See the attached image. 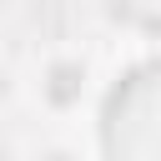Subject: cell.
I'll return each instance as SVG.
<instances>
[{"label": "cell", "mask_w": 161, "mask_h": 161, "mask_svg": "<svg viewBox=\"0 0 161 161\" xmlns=\"http://www.w3.org/2000/svg\"><path fill=\"white\" fill-rule=\"evenodd\" d=\"M106 156H161V60L131 65L101 106Z\"/></svg>", "instance_id": "obj_1"}, {"label": "cell", "mask_w": 161, "mask_h": 161, "mask_svg": "<svg viewBox=\"0 0 161 161\" xmlns=\"http://www.w3.org/2000/svg\"><path fill=\"white\" fill-rule=\"evenodd\" d=\"M45 75H50V80L40 86V91H45V101H50V106H70V101L80 96V80H86V65L65 55V60H50V70H45Z\"/></svg>", "instance_id": "obj_2"}]
</instances>
